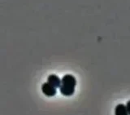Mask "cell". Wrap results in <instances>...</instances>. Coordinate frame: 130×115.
Returning a JSON list of instances; mask_svg holds the SVG:
<instances>
[{"instance_id":"cell-1","label":"cell","mask_w":130,"mask_h":115,"mask_svg":"<svg viewBox=\"0 0 130 115\" xmlns=\"http://www.w3.org/2000/svg\"><path fill=\"white\" fill-rule=\"evenodd\" d=\"M76 85V80L75 77L72 74H66L61 79L59 92L64 96H71L75 92Z\"/></svg>"},{"instance_id":"cell-2","label":"cell","mask_w":130,"mask_h":115,"mask_svg":"<svg viewBox=\"0 0 130 115\" xmlns=\"http://www.w3.org/2000/svg\"><path fill=\"white\" fill-rule=\"evenodd\" d=\"M42 91L44 95L48 97L55 96L57 93L56 88L52 87V86L51 84H49L48 83H45L42 85Z\"/></svg>"},{"instance_id":"cell-3","label":"cell","mask_w":130,"mask_h":115,"mask_svg":"<svg viewBox=\"0 0 130 115\" xmlns=\"http://www.w3.org/2000/svg\"><path fill=\"white\" fill-rule=\"evenodd\" d=\"M47 83L55 88H59L61 85V79L56 74H51L47 78Z\"/></svg>"},{"instance_id":"cell-4","label":"cell","mask_w":130,"mask_h":115,"mask_svg":"<svg viewBox=\"0 0 130 115\" xmlns=\"http://www.w3.org/2000/svg\"><path fill=\"white\" fill-rule=\"evenodd\" d=\"M115 115H129V111L123 104H119L115 108Z\"/></svg>"}]
</instances>
